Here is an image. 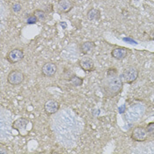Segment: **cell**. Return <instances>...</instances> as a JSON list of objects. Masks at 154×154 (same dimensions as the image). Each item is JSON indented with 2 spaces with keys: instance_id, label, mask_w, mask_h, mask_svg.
<instances>
[{
  "instance_id": "7c38bea8",
  "label": "cell",
  "mask_w": 154,
  "mask_h": 154,
  "mask_svg": "<svg viewBox=\"0 0 154 154\" xmlns=\"http://www.w3.org/2000/svg\"><path fill=\"white\" fill-rule=\"evenodd\" d=\"M129 55V49L123 47H117L112 49L111 57L116 60L125 59Z\"/></svg>"
},
{
  "instance_id": "ffe728a7",
  "label": "cell",
  "mask_w": 154,
  "mask_h": 154,
  "mask_svg": "<svg viewBox=\"0 0 154 154\" xmlns=\"http://www.w3.org/2000/svg\"><path fill=\"white\" fill-rule=\"evenodd\" d=\"M145 130L149 135H154V122H150L147 124Z\"/></svg>"
},
{
  "instance_id": "8992f818",
  "label": "cell",
  "mask_w": 154,
  "mask_h": 154,
  "mask_svg": "<svg viewBox=\"0 0 154 154\" xmlns=\"http://www.w3.org/2000/svg\"><path fill=\"white\" fill-rule=\"evenodd\" d=\"M25 79V75L20 70H12L7 76V82L12 85H20Z\"/></svg>"
},
{
  "instance_id": "6da1fadb",
  "label": "cell",
  "mask_w": 154,
  "mask_h": 154,
  "mask_svg": "<svg viewBox=\"0 0 154 154\" xmlns=\"http://www.w3.org/2000/svg\"><path fill=\"white\" fill-rule=\"evenodd\" d=\"M83 120L71 108H63L51 119V130L63 147L72 149L79 141L84 131Z\"/></svg>"
},
{
  "instance_id": "603a6c76",
  "label": "cell",
  "mask_w": 154,
  "mask_h": 154,
  "mask_svg": "<svg viewBox=\"0 0 154 154\" xmlns=\"http://www.w3.org/2000/svg\"><path fill=\"white\" fill-rule=\"evenodd\" d=\"M45 12H47V13H50V12H53V5H51V4H50L49 5H48Z\"/></svg>"
},
{
  "instance_id": "52a82bcc",
  "label": "cell",
  "mask_w": 154,
  "mask_h": 154,
  "mask_svg": "<svg viewBox=\"0 0 154 154\" xmlns=\"http://www.w3.org/2000/svg\"><path fill=\"white\" fill-rule=\"evenodd\" d=\"M148 135L149 134L147 133L145 128L141 127V126H137L135 129H133V131L131 132V139L136 142H144L147 139Z\"/></svg>"
},
{
  "instance_id": "d6986e66",
  "label": "cell",
  "mask_w": 154,
  "mask_h": 154,
  "mask_svg": "<svg viewBox=\"0 0 154 154\" xmlns=\"http://www.w3.org/2000/svg\"><path fill=\"white\" fill-rule=\"evenodd\" d=\"M38 19L36 17L35 15L33 13V14H28L27 15V18L26 20V23L27 25H34V24H36L38 22Z\"/></svg>"
},
{
  "instance_id": "8fae6325",
  "label": "cell",
  "mask_w": 154,
  "mask_h": 154,
  "mask_svg": "<svg viewBox=\"0 0 154 154\" xmlns=\"http://www.w3.org/2000/svg\"><path fill=\"white\" fill-rule=\"evenodd\" d=\"M29 123L28 119L19 118L12 122V129L18 131L20 134H26V125Z\"/></svg>"
},
{
  "instance_id": "30bf717a",
  "label": "cell",
  "mask_w": 154,
  "mask_h": 154,
  "mask_svg": "<svg viewBox=\"0 0 154 154\" xmlns=\"http://www.w3.org/2000/svg\"><path fill=\"white\" fill-rule=\"evenodd\" d=\"M79 67L85 71L91 72L94 71V63L91 57H84L81 59L79 61Z\"/></svg>"
},
{
  "instance_id": "ac0fdd59",
  "label": "cell",
  "mask_w": 154,
  "mask_h": 154,
  "mask_svg": "<svg viewBox=\"0 0 154 154\" xmlns=\"http://www.w3.org/2000/svg\"><path fill=\"white\" fill-rule=\"evenodd\" d=\"M33 13L37 17L39 21H44L47 18V12L42 9H35Z\"/></svg>"
},
{
  "instance_id": "9c48e42d",
  "label": "cell",
  "mask_w": 154,
  "mask_h": 154,
  "mask_svg": "<svg viewBox=\"0 0 154 154\" xmlns=\"http://www.w3.org/2000/svg\"><path fill=\"white\" fill-rule=\"evenodd\" d=\"M57 72V66L54 63H46L42 67V74L44 77L52 78L56 75Z\"/></svg>"
},
{
  "instance_id": "ba28073f",
  "label": "cell",
  "mask_w": 154,
  "mask_h": 154,
  "mask_svg": "<svg viewBox=\"0 0 154 154\" xmlns=\"http://www.w3.org/2000/svg\"><path fill=\"white\" fill-rule=\"evenodd\" d=\"M60 109V104L54 100H49L44 104V111L48 116H52L57 113Z\"/></svg>"
},
{
  "instance_id": "7402d4cb",
  "label": "cell",
  "mask_w": 154,
  "mask_h": 154,
  "mask_svg": "<svg viewBox=\"0 0 154 154\" xmlns=\"http://www.w3.org/2000/svg\"><path fill=\"white\" fill-rule=\"evenodd\" d=\"M5 146H4V144H3V143L1 142L0 143V153L1 154H6L8 153V151H7V149H5Z\"/></svg>"
},
{
  "instance_id": "277c9868",
  "label": "cell",
  "mask_w": 154,
  "mask_h": 154,
  "mask_svg": "<svg viewBox=\"0 0 154 154\" xmlns=\"http://www.w3.org/2000/svg\"><path fill=\"white\" fill-rule=\"evenodd\" d=\"M138 75H139V71L135 66H128L124 69L121 77L123 83L132 84L137 79Z\"/></svg>"
},
{
  "instance_id": "5b68a950",
  "label": "cell",
  "mask_w": 154,
  "mask_h": 154,
  "mask_svg": "<svg viewBox=\"0 0 154 154\" xmlns=\"http://www.w3.org/2000/svg\"><path fill=\"white\" fill-rule=\"evenodd\" d=\"M24 57H25V54H24L23 49L20 48H13L12 50H10L7 53L5 59L7 60L10 63L15 64V63L20 62L23 59Z\"/></svg>"
},
{
  "instance_id": "44dd1931",
  "label": "cell",
  "mask_w": 154,
  "mask_h": 154,
  "mask_svg": "<svg viewBox=\"0 0 154 154\" xmlns=\"http://www.w3.org/2000/svg\"><path fill=\"white\" fill-rule=\"evenodd\" d=\"M21 9H22V5H21L20 4H19V3H15V4L12 5V10H13V12H19L20 11H21Z\"/></svg>"
},
{
  "instance_id": "5bb4252c",
  "label": "cell",
  "mask_w": 154,
  "mask_h": 154,
  "mask_svg": "<svg viewBox=\"0 0 154 154\" xmlns=\"http://www.w3.org/2000/svg\"><path fill=\"white\" fill-rule=\"evenodd\" d=\"M136 150H132L134 153H154V142L148 143L146 144L137 145L135 147Z\"/></svg>"
},
{
  "instance_id": "3957f363",
  "label": "cell",
  "mask_w": 154,
  "mask_h": 154,
  "mask_svg": "<svg viewBox=\"0 0 154 154\" xmlns=\"http://www.w3.org/2000/svg\"><path fill=\"white\" fill-rule=\"evenodd\" d=\"M12 129V122L11 118V115L6 112L4 113V108H1V120H0V133H1V141L4 140L5 137H8L11 134V130Z\"/></svg>"
},
{
  "instance_id": "9a60e30c",
  "label": "cell",
  "mask_w": 154,
  "mask_h": 154,
  "mask_svg": "<svg viewBox=\"0 0 154 154\" xmlns=\"http://www.w3.org/2000/svg\"><path fill=\"white\" fill-rule=\"evenodd\" d=\"M96 45L94 42H91V41H86V42H84L82 43H80L79 45V49H80V52L84 54V55H88L90 54L91 52H93V50L94 49Z\"/></svg>"
},
{
  "instance_id": "cb8c5ba5",
  "label": "cell",
  "mask_w": 154,
  "mask_h": 154,
  "mask_svg": "<svg viewBox=\"0 0 154 154\" xmlns=\"http://www.w3.org/2000/svg\"><path fill=\"white\" fill-rule=\"evenodd\" d=\"M149 39L152 41H154V30L151 31V33L149 34Z\"/></svg>"
},
{
  "instance_id": "7a4b0ae2",
  "label": "cell",
  "mask_w": 154,
  "mask_h": 154,
  "mask_svg": "<svg viewBox=\"0 0 154 154\" xmlns=\"http://www.w3.org/2000/svg\"><path fill=\"white\" fill-rule=\"evenodd\" d=\"M123 81L116 68H109L101 83V91L107 98H114L121 94Z\"/></svg>"
},
{
  "instance_id": "4fadbf2b",
  "label": "cell",
  "mask_w": 154,
  "mask_h": 154,
  "mask_svg": "<svg viewBox=\"0 0 154 154\" xmlns=\"http://www.w3.org/2000/svg\"><path fill=\"white\" fill-rule=\"evenodd\" d=\"M74 7V2L72 0H58L57 8L62 13H68Z\"/></svg>"
},
{
  "instance_id": "2e32d148",
  "label": "cell",
  "mask_w": 154,
  "mask_h": 154,
  "mask_svg": "<svg viewBox=\"0 0 154 154\" xmlns=\"http://www.w3.org/2000/svg\"><path fill=\"white\" fill-rule=\"evenodd\" d=\"M100 17H101L100 11L99 9H96V8H91L90 10H88V12L86 13V18L90 21L100 20Z\"/></svg>"
},
{
  "instance_id": "e0dca14e",
  "label": "cell",
  "mask_w": 154,
  "mask_h": 154,
  "mask_svg": "<svg viewBox=\"0 0 154 154\" xmlns=\"http://www.w3.org/2000/svg\"><path fill=\"white\" fill-rule=\"evenodd\" d=\"M68 80H69L74 86H81L84 83V79L79 78V76H77V75H75V74H72L71 76H70V78H69Z\"/></svg>"
}]
</instances>
